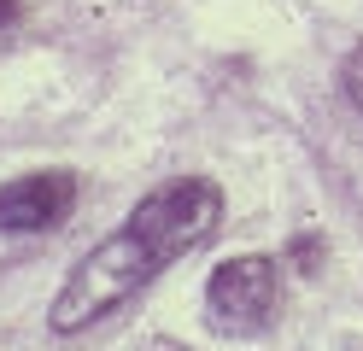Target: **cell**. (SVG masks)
<instances>
[{
	"label": "cell",
	"mask_w": 363,
	"mask_h": 351,
	"mask_svg": "<svg viewBox=\"0 0 363 351\" xmlns=\"http://www.w3.org/2000/svg\"><path fill=\"white\" fill-rule=\"evenodd\" d=\"M217 223H223L217 182L176 176L164 187H152V194L129 211V223L111 234V240H100L71 269L65 293L53 299V328H59V334H82V328H94L100 316L118 311V304H129L164 264L199 252L217 234Z\"/></svg>",
	"instance_id": "1"
},
{
	"label": "cell",
	"mask_w": 363,
	"mask_h": 351,
	"mask_svg": "<svg viewBox=\"0 0 363 351\" xmlns=\"http://www.w3.org/2000/svg\"><path fill=\"white\" fill-rule=\"evenodd\" d=\"M276 299H281V275L269 257H229L206 281V316L217 334L235 340H258L276 322Z\"/></svg>",
	"instance_id": "2"
},
{
	"label": "cell",
	"mask_w": 363,
	"mask_h": 351,
	"mask_svg": "<svg viewBox=\"0 0 363 351\" xmlns=\"http://www.w3.org/2000/svg\"><path fill=\"white\" fill-rule=\"evenodd\" d=\"M77 211V176L71 170H30L0 187V228L6 234H41L59 228Z\"/></svg>",
	"instance_id": "3"
},
{
	"label": "cell",
	"mask_w": 363,
	"mask_h": 351,
	"mask_svg": "<svg viewBox=\"0 0 363 351\" xmlns=\"http://www.w3.org/2000/svg\"><path fill=\"white\" fill-rule=\"evenodd\" d=\"M346 82H352V100H357V106H363V53H357V65H352V70H346Z\"/></svg>",
	"instance_id": "4"
},
{
	"label": "cell",
	"mask_w": 363,
	"mask_h": 351,
	"mask_svg": "<svg viewBox=\"0 0 363 351\" xmlns=\"http://www.w3.org/2000/svg\"><path fill=\"white\" fill-rule=\"evenodd\" d=\"M6 12H12V0H0V18H6Z\"/></svg>",
	"instance_id": "5"
}]
</instances>
